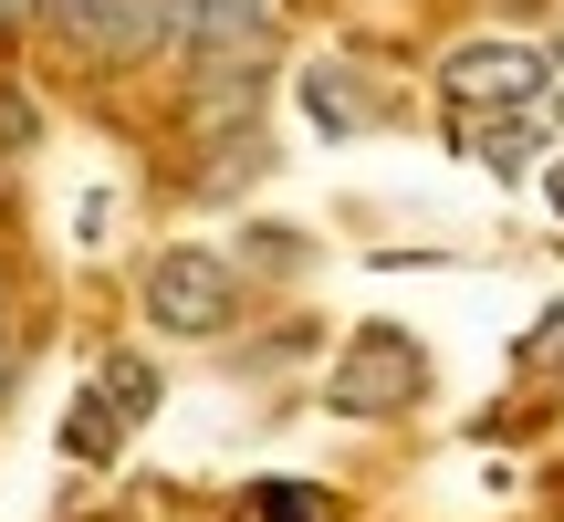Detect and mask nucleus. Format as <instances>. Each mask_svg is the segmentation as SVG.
<instances>
[{
  "mask_svg": "<svg viewBox=\"0 0 564 522\" xmlns=\"http://www.w3.org/2000/svg\"><path fill=\"white\" fill-rule=\"evenodd\" d=\"M554 74H564V42H554Z\"/></svg>",
  "mask_w": 564,
  "mask_h": 522,
  "instance_id": "13",
  "label": "nucleus"
},
{
  "mask_svg": "<svg viewBox=\"0 0 564 522\" xmlns=\"http://www.w3.org/2000/svg\"><path fill=\"white\" fill-rule=\"evenodd\" d=\"M147 314H158L167 335H220V324L241 314V293H230V272L209 251H158L147 261Z\"/></svg>",
  "mask_w": 564,
  "mask_h": 522,
  "instance_id": "2",
  "label": "nucleus"
},
{
  "mask_svg": "<svg viewBox=\"0 0 564 522\" xmlns=\"http://www.w3.org/2000/svg\"><path fill=\"white\" fill-rule=\"evenodd\" d=\"M251 522H324V512H314L303 481H262V491H251Z\"/></svg>",
  "mask_w": 564,
  "mask_h": 522,
  "instance_id": "9",
  "label": "nucleus"
},
{
  "mask_svg": "<svg viewBox=\"0 0 564 522\" xmlns=\"http://www.w3.org/2000/svg\"><path fill=\"white\" fill-rule=\"evenodd\" d=\"M419 345L398 335V324H366L356 345H345V366H335V387H324V398L345 407V418H387V407H408L419 398Z\"/></svg>",
  "mask_w": 564,
  "mask_h": 522,
  "instance_id": "1",
  "label": "nucleus"
},
{
  "mask_svg": "<svg viewBox=\"0 0 564 522\" xmlns=\"http://www.w3.org/2000/svg\"><path fill=\"white\" fill-rule=\"evenodd\" d=\"M544 188H554V209H564V167H554V178H544Z\"/></svg>",
  "mask_w": 564,
  "mask_h": 522,
  "instance_id": "12",
  "label": "nucleus"
},
{
  "mask_svg": "<svg viewBox=\"0 0 564 522\" xmlns=\"http://www.w3.org/2000/svg\"><path fill=\"white\" fill-rule=\"evenodd\" d=\"M303 116H314L324 137H356V126L377 116V95H366V84L345 74V63H314V74H303Z\"/></svg>",
  "mask_w": 564,
  "mask_h": 522,
  "instance_id": "7",
  "label": "nucleus"
},
{
  "mask_svg": "<svg viewBox=\"0 0 564 522\" xmlns=\"http://www.w3.org/2000/svg\"><path fill=\"white\" fill-rule=\"evenodd\" d=\"M21 11H42V0H0V21H21Z\"/></svg>",
  "mask_w": 564,
  "mask_h": 522,
  "instance_id": "11",
  "label": "nucleus"
},
{
  "mask_svg": "<svg viewBox=\"0 0 564 522\" xmlns=\"http://www.w3.org/2000/svg\"><path fill=\"white\" fill-rule=\"evenodd\" d=\"M449 105H523L533 84H544V63L523 53V42H460V53L440 63Z\"/></svg>",
  "mask_w": 564,
  "mask_h": 522,
  "instance_id": "3",
  "label": "nucleus"
},
{
  "mask_svg": "<svg viewBox=\"0 0 564 522\" xmlns=\"http://www.w3.org/2000/svg\"><path fill=\"white\" fill-rule=\"evenodd\" d=\"M116 439H126V407H116V387H84V407L74 418H63V449H74V460H116Z\"/></svg>",
  "mask_w": 564,
  "mask_h": 522,
  "instance_id": "8",
  "label": "nucleus"
},
{
  "mask_svg": "<svg viewBox=\"0 0 564 522\" xmlns=\"http://www.w3.org/2000/svg\"><path fill=\"white\" fill-rule=\"evenodd\" d=\"M460 146L491 167V178H523V167H533V126L512 116V105H491V116H481V105H460Z\"/></svg>",
  "mask_w": 564,
  "mask_h": 522,
  "instance_id": "6",
  "label": "nucleus"
},
{
  "mask_svg": "<svg viewBox=\"0 0 564 522\" xmlns=\"http://www.w3.org/2000/svg\"><path fill=\"white\" fill-rule=\"evenodd\" d=\"M523 366H564V303H554V314L523 335Z\"/></svg>",
  "mask_w": 564,
  "mask_h": 522,
  "instance_id": "10",
  "label": "nucleus"
},
{
  "mask_svg": "<svg viewBox=\"0 0 564 522\" xmlns=\"http://www.w3.org/2000/svg\"><path fill=\"white\" fill-rule=\"evenodd\" d=\"M188 42V0H116V32H105V63H147Z\"/></svg>",
  "mask_w": 564,
  "mask_h": 522,
  "instance_id": "5",
  "label": "nucleus"
},
{
  "mask_svg": "<svg viewBox=\"0 0 564 522\" xmlns=\"http://www.w3.org/2000/svg\"><path fill=\"white\" fill-rule=\"evenodd\" d=\"M554 126H564V95H554Z\"/></svg>",
  "mask_w": 564,
  "mask_h": 522,
  "instance_id": "14",
  "label": "nucleus"
},
{
  "mask_svg": "<svg viewBox=\"0 0 564 522\" xmlns=\"http://www.w3.org/2000/svg\"><path fill=\"white\" fill-rule=\"evenodd\" d=\"M262 42H272L262 0H188V42H178V53L199 63V74H209V63H262Z\"/></svg>",
  "mask_w": 564,
  "mask_h": 522,
  "instance_id": "4",
  "label": "nucleus"
}]
</instances>
